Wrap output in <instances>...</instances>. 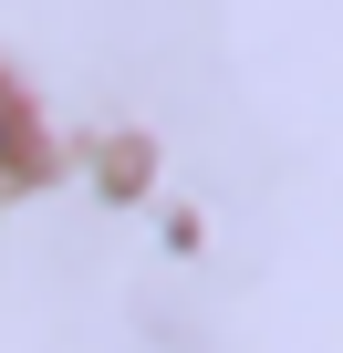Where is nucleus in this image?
I'll return each instance as SVG.
<instances>
[{"instance_id": "nucleus-1", "label": "nucleus", "mask_w": 343, "mask_h": 353, "mask_svg": "<svg viewBox=\"0 0 343 353\" xmlns=\"http://www.w3.org/2000/svg\"><path fill=\"white\" fill-rule=\"evenodd\" d=\"M32 176H42V135H32V104H21L11 83H0V198H11V188H32Z\"/></svg>"}]
</instances>
